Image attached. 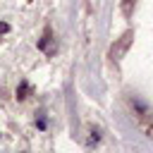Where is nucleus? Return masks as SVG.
<instances>
[{
    "mask_svg": "<svg viewBox=\"0 0 153 153\" xmlns=\"http://www.w3.org/2000/svg\"><path fill=\"white\" fill-rule=\"evenodd\" d=\"M26 91H29V84H26V81H22V86L17 88V98H26Z\"/></svg>",
    "mask_w": 153,
    "mask_h": 153,
    "instance_id": "nucleus-2",
    "label": "nucleus"
},
{
    "mask_svg": "<svg viewBox=\"0 0 153 153\" xmlns=\"http://www.w3.org/2000/svg\"><path fill=\"white\" fill-rule=\"evenodd\" d=\"M131 7H134V0H122V12H124V14H129Z\"/></svg>",
    "mask_w": 153,
    "mask_h": 153,
    "instance_id": "nucleus-3",
    "label": "nucleus"
},
{
    "mask_svg": "<svg viewBox=\"0 0 153 153\" xmlns=\"http://www.w3.org/2000/svg\"><path fill=\"white\" fill-rule=\"evenodd\" d=\"M10 31V24L7 22H0V33H7Z\"/></svg>",
    "mask_w": 153,
    "mask_h": 153,
    "instance_id": "nucleus-4",
    "label": "nucleus"
},
{
    "mask_svg": "<svg viewBox=\"0 0 153 153\" xmlns=\"http://www.w3.org/2000/svg\"><path fill=\"white\" fill-rule=\"evenodd\" d=\"M131 41H134V31H127L122 38H117V43L110 48V57H112V60H122V57H124V53L129 50Z\"/></svg>",
    "mask_w": 153,
    "mask_h": 153,
    "instance_id": "nucleus-1",
    "label": "nucleus"
}]
</instances>
